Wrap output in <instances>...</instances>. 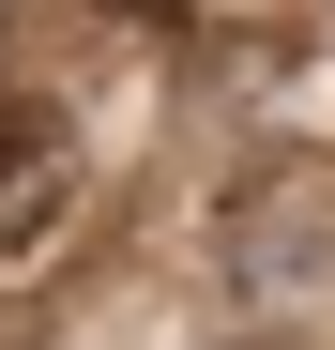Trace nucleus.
<instances>
[{
    "mask_svg": "<svg viewBox=\"0 0 335 350\" xmlns=\"http://www.w3.org/2000/svg\"><path fill=\"white\" fill-rule=\"evenodd\" d=\"M122 16H168V0H122Z\"/></svg>",
    "mask_w": 335,
    "mask_h": 350,
    "instance_id": "obj_3",
    "label": "nucleus"
},
{
    "mask_svg": "<svg viewBox=\"0 0 335 350\" xmlns=\"http://www.w3.org/2000/svg\"><path fill=\"white\" fill-rule=\"evenodd\" d=\"M77 183H92V152L62 122V92H16V77H0V274H31L77 228Z\"/></svg>",
    "mask_w": 335,
    "mask_h": 350,
    "instance_id": "obj_2",
    "label": "nucleus"
},
{
    "mask_svg": "<svg viewBox=\"0 0 335 350\" xmlns=\"http://www.w3.org/2000/svg\"><path fill=\"white\" fill-rule=\"evenodd\" d=\"M213 289L229 305H305L335 289V152H259L213 198Z\"/></svg>",
    "mask_w": 335,
    "mask_h": 350,
    "instance_id": "obj_1",
    "label": "nucleus"
}]
</instances>
